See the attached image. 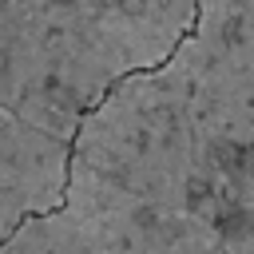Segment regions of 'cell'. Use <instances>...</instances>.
Segmentation results:
<instances>
[{"label":"cell","mask_w":254,"mask_h":254,"mask_svg":"<svg viewBox=\"0 0 254 254\" xmlns=\"http://www.w3.org/2000/svg\"><path fill=\"white\" fill-rule=\"evenodd\" d=\"M194 20L198 4H0V111L71 147L119 83L183 48Z\"/></svg>","instance_id":"obj_1"},{"label":"cell","mask_w":254,"mask_h":254,"mask_svg":"<svg viewBox=\"0 0 254 254\" xmlns=\"http://www.w3.org/2000/svg\"><path fill=\"white\" fill-rule=\"evenodd\" d=\"M67 175L218 226L202 183L190 79L179 52L163 67L119 83L83 119Z\"/></svg>","instance_id":"obj_2"},{"label":"cell","mask_w":254,"mask_h":254,"mask_svg":"<svg viewBox=\"0 0 254 254\" xmlns=\"http://www.w3.org/2000/svg\"><path fill=\"white\" fill-rule=\"evenodd\" d=\"M179 56L214 222L230 254H254V4H198Z\"/></svg>","instance_id":"obj_3"},{"label":"cell","mask_w":254,"mask_h":254,"mask_svg":"<svg viewBox=\"0 0 254 254\" xmlns=\"http://www.w3.org/2000/svg\"><path fill=\"white\" fill-rule=\"evenodd\" d=\"M0 254H230L218 226L71 179L60 210L20 226Z\"/></svg>","instance_id":"obj_4"},{"label":"cell","mask_w":254,"mask_h":254,"mask_svg":"<svg viewBox=\"0 0 254 254\" xmlns=\"http://www.w3.org/2000/svg\"><path fill=\"white\" fill-rule=\"evenodd\" d=\"M67 167V143H56L0 111V246L32 218L64 206Z\"/></svg>","instance_id":"obj_5"}]
</instances>
